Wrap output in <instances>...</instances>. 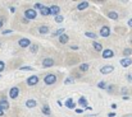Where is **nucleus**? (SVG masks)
<instances>
[{
	"label": "nucleus",
	"mask_w": 132,
	"mask_h": 117,
	"mask_svg": "<svg viewBox=\"0 0 132 117\" xmlns=\"http://www.w3.org/2000/svg\"><path fill=\"white\" fill-rule=\"evenodd\" d=\"M24 17H26L27 20H28V19H35V18L37 17V13H36L34 9H27V10L24 12Z\"/></svg>",
	"instance_id": "nucleus-1"
},
{
	"label": "nucleus",
	"mask_w": 132,
	"mask_h": 117,
	"mask_svg": "<svg viewBox=\"0 0 132 117\" xmlns=\"http://www.w3.org/2000/svg\"><path fill=\"white\" fill-rule=\"evenodd\" d=\"M44 81H45V84L51 85V84H54V83L56 81V77H55L54 74H47V75L44 78Z\"/></svg>",
	"instance_id": "nucleus-2"
},
{
	"label": "nucleus",
	"mask_w": 132,
	"mask_h": 117,
	"mask_svg": "<svg viewBox=\"0 0 132 117\" xmlns=\"http://www.w3.org/2000/svg\"><path fill=\"white\" fill-rule=\"evenodd\" d=\"M39 83V77L37 75H31L30 78L27 79V84L30 85V87H34V85H36Z\"/></svg>",
	"instance_id": "nucleus-3"
},
{
	"label": "nucleus",
	"mask_w": 132,
	"mask_h": 117,
	"mask_svg": "<svg viewBox=\"0 0 132 117\" xmlns=\"http://www.w3.org/2000/svg\"><path fill=\"white\" fill-rule=\"evenodd\" d=\"M109 35H110V28H109L108 26L101 27V29H100V36H101V37H109Z\"/></svg>",
	"instance_id": "nucleus-4"
},
{
	"label": "nucleus",
	"mask_w": 132,
	"mask_h": 117,
	"mask_svg": "<svg viewBox=\"0 0 132 117\" xmlns=\"http://www.w3.org/2000/svg\"><path fill=\"white\" fill-rule=\"evenodd\" d=\"M18 94H19V89H18L17 87H13V88L9 90V97H10L12 99H15V98L18 97Z\"/></svg>",
	"instance_id": "nucleus-5"
},
{
	"label": "nucleus",
	"mask_w": 132,
	"mask_h": 117,
	"mask_svg": "<svg viewBox=\"0 0 132 117\" xmlns=\"http://www.w3.org/2000/svg\"><path fill=\"white\" fill-rule=\"evenodd\" d=\"M113 70H114V68H113L112 65H105V66H103V68L100 69V73H101V74H110Z\"/></svg>",
	"instance_id": "nucleus-6"
},
{
	"label": "nucleus",
	"mask_w": 132,
	"mask_h": 117,
	"mask_svg": "<svg viewBox=\"0 0 132 117\" xmlns=\"http://www.w3.org/2000/svg\"><path fill=\"white\" fill-rule=\"evenodd\" d=\"M18 45H19L22 48H26V47H28V46L31 45V41L28 38H21L18 41Z\"/></svg>",
	"instance_id": "nucleus-7"
},
{
	"label": "nucleus",
	"mask_w": 132,
	"mask_h": 117,
	"mask_svg": "<svg viewBox=\"0 0 132 117\" xmlns=\"http://www.w3.org/2000/svg\"><path fill=\"white\" fill-rule=\"evenodd\" d=\"M114 56V52L112 51V50H103V59H110V57H113Z\"/></svg>",
	"instance_id": "nucleus-8"
},
{
	"label": "nucleus",
	"mask_w": 132,
	"mask_h": 117,
	"mask_svg": "<svg viewBox=\"0 0 132 117\" xmlns=\"http://www.w3.org/2000/svg\"><path fill=\"white\" fill-rule=\"evenodd\" d=\"M49 9H50V14H54L55 17L59 15V13H60V8H59L58 5H53V6H50Z\"/></svg>",
	"instance_id": "nucleus-9"
},
{
	"label": "nucleus",
	"mask_w": 132,
	"mask_h": 117,
	"mask_svg": "<svg viewBox=\"0 0 132 117\" xmlns=\"http://www.w3.org/2000/svg\"><path fill=\"white\" fill-rule=\"evenodd\" d=\"M132 64V59L130 57H126V59H122L121 60V65L123 66V68H127V66H130Z\"/></svg>",
	"instance_id": "nucleus-10"
},
{
	"label": "nucleus",
	"mask_w": 132,
	"mask_h": 117,
	"mask_svg": "<svg viewBox=\"0 0 132 117\" xmlns=\"http://www.w3.org/2000/svg\"><path fill=\"white\" fill-rule=\"evenodd\" d=\"M53 65H54V60L53 59H44V61H43V66L44 68H50Z\"/></svg>",
	"instance_id": "nucleus-11"
},
{
	"label": "nucleus",
	"mask_w": 132,
	"mask_h": 117,
	"mask_svg": "<svg viewBox=\"0 0 132 117\" xmlns=\"http://www.w3.org/2000/svg\"><path fill=\"white\" fill-rule=\"evenodd\" d=\"M0 108L4 111V110H8L9 108V102L5 99V98H3L1 101H0Z\"/></svg>",
	"instance_id": "nucleus-12"
},
{
	"label": "nucleus",
	"mask_w": 132,
	"mask_h": 117,
	"mask_svg": "<svg viewBox=\"0 0 132 117\" xmlns=\"http://www.w3.org/2000/svg\"><path fill=\"white\" fill-rule=\"evenodd\" d=\"M92 46H94L95 51H97V52H101V51H103V46H101V43H99V42L94 41V42H92Z\"/></svg>",
	"instance_id": "nucleus-13"
},
{
	"label": "nucleus",
	"mask_w": 132,
	"mask_h": 117,
	"mask_svg": "<svg viewBox=\"0 0 132 117\" xmlns=\"http://www.w3.org/2000/svg\"><path fill=\"white\" fill-rule=\"evenodd\" d=\"M36 104H37V102H36L35 99H28V101L26 102V106H27L28 108H34V107H36Z\"/></svg>",
	"instance_id": "nucleus-14"
},
{
	"label": "nucleus",
	"mask_w": 132,
	"mask_h": 117,
	"mask_svg": "<svg viewBox=\"0 0 132 117\" xmlns=\"http://www.w3.org/2000/svg\"><path fill=\"white\" fill-rule=\"evenodd\" d=\"M68 41H69V37H68V35L63 33L62 36H59V42H60V43H67Z\"/></svg>",
	"instance_id": "nucleus-15"
},
{
	"label": "nucleus",
	"mask_w": 132,
	"mask_h": 117,
	"mask_svg": "<svg viewBox=\"0 0 132 117\" xmlns=\"http://www.w3.org/2000/svg\"><path fill=\"white\" fill-rule=\"evenodd\" d=\"M40 13H41V15H50V9L43 5V8L40 9Z\"/></svg>",
	"instance_id": "nucleus-16"
},
{
	"label": "nucleus",
	"mask_w": 132,
	"mask_h": 117,
	"mask_svg": "<svg viewBox=\"0 0 132 117\" xmlns=\"http://www.w3.org/2000/svg\"><path fill=\"white\" fill-rule=\"evenodd\" d=\"M88 6V1H82V3H80L78 5H77V9L78 10H84V9H86Z\"/></svg>",
	"instance_id": "nucleus-17"
},
{
	"label": "nucleus",
	"mask_w": 132,
	"mask_h": 117,
	"mask_svg": "<svg viewBox=\"0 0 132 117\" xmlns=\"http://www.w3.org/2000/svg\"><path fill=\"white\" fill-rule=\"evenodd\" d=\"M65 106H67L68 108H71V110H73L76 104L73 103V101H72V98H68V99L65 101Z\"/></svg>",
	"instance_id": "nucleus-18"
},
{
	"label": "nucleus",
	"mask_w": 132,
	"mask_h": 117,
	"mask_svg": "<svg viewBox=\"0 0 132 117\" xmlns=\"http://www.w3.org/2000/svg\"><path fill=\"white\" fill-rule=\"evenodd\" d=\"M39 33H41V35L49 33V27H47V26H41V27L39 28Z\"/></svg>",
	"instance_id": "nucleus-19"
},
{
	"label": "nucleus",
	"mask_w": 132,
	"mask_h": 117,
	"mask_svg": "<svg viewBox=\"0 0 132 117\" xmlns=\"http://www.w3.org/2000/svg\"><path fill=\"white\" fill-rule=\"evenodd\" d=\"M108 18H109V19H118V13H116V12H109V13H108Z\"/></svg>",
	"instance_id": "nucleus-20"
},
{
	"label": "nucleus",
	"mask_w": 132,
	"mask_h": 117,
	"mask_svg": "<svg viewBox=\"0 0 132 117\" xmlns=\"http://www.w3.org/2000/svg\"><path fill=\"white\" fill-rule=\"evenodd\" d=\"M43 113L46 115V116H49V115H50V108H49V106H47V104L43 107Z\"/></svg>",
	"instance_id": "nucleus-21"
},
{
	"label": "nucleus",
	"mask_w": 132,
	"mask_h": 117,
	"mask_svg": "<svg viewBox=\"0 0 132 117\" xmlns=\"http://www.w3.org/2000/svg\"><path fill=\"white\" fill-rule=\"evenodd\" d=\"M88 68H90L88 64H81V65H80V70H81V71H86V70H88Z\"/></svg>",
	"instance_id": "nucleus-22"
},
{
	"label": "nucleus",
	"mask_w": 132,
	"mask_h": 117,
	"mask_svg": "<svg viewBox=\"0 0 132 117\" xmlns=\"http://www.w3.org/2000/svg\"><path fill=\"white\" fill-rule=\"evenodd\" d=\"M85 35H86V37H90V38H96L97 37V35L96 33H92V32H86Z\"/></svg>",
	"instance_id": "nucleus-23"
},
{
	"label": "nucleus",
	"mask_w": 132,
	"mask_h": 117,
	"mask_svg": "<svg viewBox=\"0 0 132 117\" xmlns=\"http://www.w3.org/2000/svg\"><path fill=\"white\" fill-rule=\"evenodd\" d=\"M131 54H132L131 48H125V50H123V55H125V56H130Z\"/></svg>",
	"instance_id": "nucleus-24"
},
{
	"label": "nucleus",
	"mask_w": 132,
	"mask_h": 117,
	"mask_svg": "<svg viewBox=\"0 0 132 117\" xmlns=\"http://www.w3.org/2000/svg\"><path fill=\"white\" fill-rule=\"evenodd\" d=\"M63 19H64V18H63V17L60 15V14L55 17V22H56V23H62V22H63Z\"/></svg>",
	"instance_id": "nucleus-25"
},
{
	"label": "nucleus",
	"mask_w": 132,
	"mask_h": 117,
	"mask_svg": "<svg viewBox=\"0 0 132 117\" xmlns=\"http://www.w3.org/2000/svg\"><path fill=\"white\" fill-rule=\"evenodd\" d=\"M78 103H80V104H82V106H85V107H87V106H86V104H87V103H86V99H85L84 97H81V98H80Z\"/></svg>",
	"instance_id": "nucleus-26"
},
{
	"label": "nucleus",
	"mask_w": 132,
	"mask_h": 117,
	"mask_svg": "<svg viewBox=\"0 0 132 117\" xmlns=\"http://www.w3.org/2000/svg\"><path fill=\"white\" fill-rule=\"evenodd\" d=\"M37 50H39V46H37V45H32V46H31V52H32V54H35Z\"/></svg>",
	"instance_id": "nucleus-27"
},
{
	"label": "nucleus",
	"mask_w": 132,
	"mask_h": 117,
	"mask_svg": "<svg viewBox=\"0 0 132 117\" xmlns=\"http://www.w3.org/2000/svg\"><path fill=\"white\" fill-rule=\"evenodd\" d=\"M97 87L101 88V89H105V88H106V83H105V81H100V83L97 84Z\"/></svg>",
	"instance_id": "nucleus-28"
},
{
	"label": "nucleus",
	"mask_w": 132,
	"mask_h": 117,
	"mask_svg": "<svg viewBox=\"0 0 132 117\" xmlns=\"http://www.w3.org/2000/svg\"><path fill=\"white\" fill-rule=\"evenodd\" d=\"M41 8H43V4H40V3H36V4H35V9H34V10L36 12V10H40Z\"/></svg>",
	"instance_id": "nucleus-29"
},
{
	"label": "nucleus",
	"mask_w": 132,
	"mask_h": 117,
	"mask_svg": "<svg viewBox=\"0 0 132 117\" xmlns=\"http://www.w3.org/2000/svg\"><path fill=\"white\" fill-rule=\"evenodd\" d=\"M63 32H64V28H60V29H58L54 35H55V36H62V35H63Z\"/></svg>",
	"instance_id": "nucleus-30"
},
{
	"label": "nucleus",
	"mask_w": 132,
	"mask_h": 117,
	"mask_svg": "<svg viewBox=\"0 0 132 117\" xmlns=\"http://www.w3.org/2000/svg\"><path fill=\"white\" fill-rule=\"evenodd\" d=\"M21 70H27V71H32V70H34V68H31V66H22V68H21Z\"/></svg>",
	"instance_id": "nucleus-31"
},
{
	"label": "nucleus",
	"mask_w": 132,
	"mask_h": 117,
	"mask_svg": "<svg viewBox=\"0 0 132 117\" xmlns=\"http://www.w3.org/2000/svg\"><path fill=\"white\" fill-rule=\"evenodd\" d=\"M72 81H73V79L72 78H67L65 79V81H64V84H71Z\"/></svg>",
	"instance_id": "nucleus-32"
},
{
	"label": "nucleus",
	"mask_w": 132,
	"mask_h": 117,
	"mask_svg": "<svg viewBox=\"0 0 132 117\" xmlns=\"http://www.w3.org/2000/svg\"><path fill=\"white\" fill-rule=\"evenodd\" d=\"M4 68H5V64H4L3 61H0V73L4 70Z\"/></svg>",
	"instance_id": "nucleus-33"
},
{
	"label": "nucleus",
	"mask_w": 132,
	"mask_h": 117,
	"mask_svg": "<svg viewBox=\"0 0 132 117\" xmlns=\"http://www.w3.org/2000/svg\"><path fill=\"white\" fill-rule=\"evenodd\" d=\"M9 33H12L10 29H5V31H3V35H9Z\"/></svg>",
	"instance_id": "nucleus-34"
},
{
	"label": "nucleus",
	"mask_w": 132,
	"mask_h": 117,
	"mask_svg": "<svg viewBox=\"0 0 132 117\" xmlns=\"http://www.w3.org/2000/svg\"><path fill=\"white\" fill-rule=\"evenodd\" d=\"M108 116H109V117H116V113H114V112H110Z\"/></svg>",
	"instance_id": "nucleus-35"
},
{
	"label": "nucleus",
	"mask_w": 132,
	"mask_h": 117,
	"mask_svg": "<svg viewBox=\"0 0 132 117\" xmlns=\"http://www.w3.org/2000/svg\"><path fill=\"white\" fill-rule=\"evenodd\" d=\"M76 112H77V113H82L84 111H82V110H80V108H77V110H76Z\"/></svg>",
	"instance_id": "nucleus-36"
},
{
	"label": "nucleus",
	"mask_w": 132,
	"mask_h": 117,
	"mask_svg": "<svg viewBox=\"0 0 132 117\" xmlns=\"http://www.w3.org/2000/svg\"><path fill=\"white\" fill-rule=\"evenodd\" d=\"M128 26H130V27H132V18L128 20Z\"/></svg>",
	"instance_id": "nucleus-37"
},
{
	"label": "nucleus",
	"mask_w": 132,
	"mask_h": 117,
	"mask_svg": "<svg viewBox=\"0 0 132 117\" xmlns=\"http://www.w3.org/2000/svg\"><path fill=\"white\" fill-rule=\"evenodd\" d=\"M127 79H128L130 81H132V75H127Z\"/></svg>",
	"instance_id": "nucleus-38"
},
{
	"label": "nucleus",
	"mask_w": 132,
	"mask_h": 117,
	"mask_svg": "<svg viewBox=\"0 0 132 117\" xmlns=\"http://www.w3.org/2000/svg\"><path fill=\"white\" fill-rule=\"evenodd\" d=\"M0 116H4V111H3L1 108H0Z\"/></svg>",
	"instance_id": "nucleus-39"
},
{
	"label": "nucleus",
	"mask_w": 132,
	"mask_h": 117,
	"mask_svg": "<svg viewBox=\"0 0 132 117\" xmlns=\"http://www.w3.org/2000/svg\"><path fill=\"white\" fill-rule=\"evenodd\" d=\"M1 27H3V22L0 20V28H1Z\"/></svg>",
	"instance_id": "nucleus-40"
},
{
	"label": "nucleus",
	"mask_w": 132,
	"mask_h": 117,
	"mask_svg": "<svg viewBox=\"0 0 132 117\" xmlns=\"http://www.w3.org/2000/svg\"><path fill=\"white\" fill-rule=\"evenodd\" d=\"M0 78H1V75H0Z\"/></svg>",
	"instance_id": "nucleus-41"
}]
</instances>
